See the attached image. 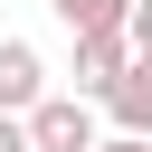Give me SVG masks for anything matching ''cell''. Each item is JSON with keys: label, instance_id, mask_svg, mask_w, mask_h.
Masks as SVG:
<instances>
[{"label": "cell", "instance_id": "6da1fadb", "mask_svg": "<svg viewBox=\"0 0 152 152\" xmlns=\"http://www.w3.org/2000/svg\"><path fill=\"white\" fill-rule=\"evenodd\" d=\"M19 124H28V152H95V133H104L95 124V95H76V86L66 95H38Z\"/></svg>", "mask_w": 152, "mask_h": 152}, {"label": "cell", "instance_id": "7a4b0ae2", "mask_svg": "<svg viewBox=\"0 0 152 152\" xmlns=\"http://www.w3.org/2000/svg\"><path fill=\"white\" fill-rule=\"evenodd\" d=\"M95 114H104L114 133H152V48H133V57H124V76L95 95Z\"/></svg>", "mask_w": 152, "mask_h": 152}, {"label": "cell", "instance_id": "3957f363", "mask_svg": "<svg viewBox=\"0 0 152 152\" xmlns=\"http://www.w3.org/2000/svg\"><path fill=\"white\" fill-rule=\"evenodd\" d=\"M124 57H133L124 28H86V38H76V95H104V86L124 76Z\"/></svg>", "mask_w": 152, "mask_h": 152}, {"label": "cell", "instance_id": "277c9868", "mask_svg": "<svg viewBox=\"0 0 152 152\" xmlns=\"http://www.w3.org/2000/svg\"><path fill=\"white\" fill-rule=\"evenodd\" d=\"M38 95H48V57H38L28 38H0V104H10V114H28Z\"/></svg>", "mask_w": 152, "mask_h": 152}, {"label": "cell", "instance_id": "5b68a950", "mask_svg": "<svg viewBox=\"0 0 152 152\" xmlns=\"http://www.w3.org/2000/svg\"><path fill=\"white\" fill-rule=\"evenodd\" d=\"M57 19H66V38H86V28H124V10L133 0H48Z\"/></svg>", "mask_w": 152, "mask_h": 152}, {"label": "cell", "instance_id": "8992f818", "mask_svg": "<svg viewBox=\"0 0 152 152\" xmlns=\"http://www.w3.org/2000/svg\"><path fill=\"white\" fill-rule=\"evenodd\" d=\"M124 38H133V48H152V0H133V10H124Z\"/></svg>", "mask_w": 152, "mask_h": 152}, {"label": "cell", "instance_id": "52a82bcc", "mask_svg": "<svg viewBox=\"0 0 152 152\" xmlns=\"http://www.w3.org/2000/svg\"><path fill=\"white\" fill-rule=\"evenodd\" d=\"M0 152H28V124H19L10 104H0Z\"/></svg>", "mask_w": 152, "mask_h": 152}, {"label": "cell", "instance_id": "ba28073f", "mask_svg": "<svg viewBox=\"0 0 152 152\" xmlns=\"http://www.w3.org/2000/svg\"><path fill=\"white\" fill-rule=\"evenodd\" d=\"M95 152H152V133H95Z\"/></svg>", "mask_w": 152, "mask_h": 152}]
</instances>
